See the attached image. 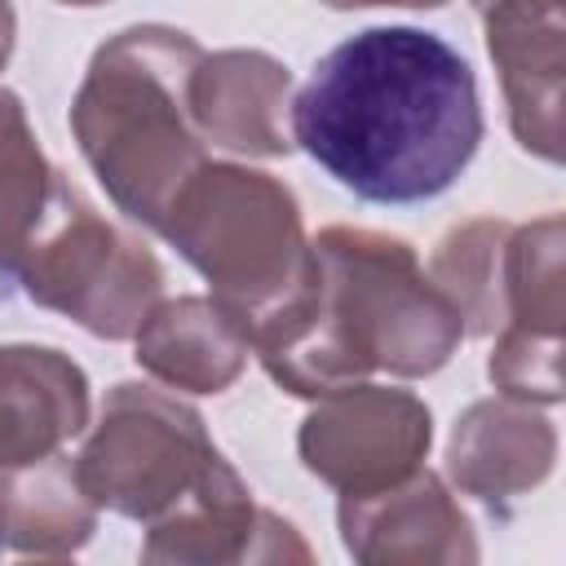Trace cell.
<instances>
[{"mask_svg": "<svg viewBox=\"0 0 566 566\" xmlns=\"http://www.w3.org/2000/svg\"><path fill=\"white\" fill-rule=\"evenodd\" d=\"M473 66L420 27H367L318 57L292 102V146L367 203H424L482 146Z\"/></svg>", "mask_w": 566, "mask_h": 566, "instance_id": "1", "label": "cell"}, {"mask_svg": "<svg viewBox=\"0 0 566 566\" xmlns=\"http://www.w3.org/2000/svg\"><path fill=\"white\" fill-rule=\"evenodd\" d=\"M460 340V314L420 270L416 248L367 226H323L301 287L248 327L265 376L292 398H323L371 371L433 376Z\"/></svg>", "mask_w": 566, "mask_h": 566, "instance_id": "2", "label": "cell"}, {"mask_svg": "<svg viewBox=\"0 0 566 566\" xmlns=\"http://www.w3.org/2000/svg\"><path fill=\"white\" fill-rule=\"evenodd\" d=\"M203 49L190 31L137 22L115 31L71 97V133L111 203L159 234L177 190L208 164L190 115V75Z\"/></svg>", "mask_w": 566, "mask_h": 566, "instance_id": "3", "label": "cell"}, {"mask_svg": "<svg viewBox=\"0 0 566 566\" xmlns=\"http://www.w3.org/2000/svg\"><path fill=\"white\" fill-rule=\"evenodd\" d=\"M159 234L208 279L212 301L252 327L310 270L301 203L287 181L248 164H203L172 199Z\"/></svg>", "mask_w": 566, "mask_h": 566, "instance_id": "4", "label": "cell"}, {"mask_svg": "<svg viewBox=\"0 0 566 566\" xmlns=\"http://www.w3.org/2000/svg\"><path fill=\"white\" fill-rule=\"evenodd\" d=\"M9 274L27 301L102 340H133L146 310L164 296L159 256L133 230L106 221L66 177H57L53 203Z\"/></svg>", "mask_w": 566, "mask_h": 566, "instance_id": "5", "label": "cell"}, {"mask_svg": "<svg viewBox=\"0 0 566 566\" xmlns=\"http://www.w3.org/2000/svg\"><path fill=\"white\" fill-rule=\"evenodd\" d=\"M203 416L168 389L119 380L106 389L75 469L97 509L150 522L172 509L217 460Z\"/></svg>", "mask_w": 566, "mask_h": 566, "instance_id": "6", "label": "cell"}, {"mask_svg": "<svg viewBox=\"0 0 566 566\" xmlns=\"http://www.w3.org/2000/svg\"><path fill=\"white\" fill-rule=\"evenodd\" d=\"M433 447V411L411 389L345 385L314 398L296 429L301 464L336 495H371L411 478Z\"/></svg>", "mask_w": 566, "mask_h": 566, "instance_id": "7", "label": "cell"}, {"mask_svg": "<svg viewBox=\"0 0 566 566\" xmlns=\"http://www.w3.org/2000/svg\"><path fill=\"white\" fill-rule=\"evenodd\" d=\"M142 562L155 566H226V562H310V544L292 522L261 509L226 455L159 517L146 522Z\"/></svg>", "mask_w": 566, "mask_h": 566, "instance_id": "8", "label": "cell"}, {"mask_svg": "<svg viewBox=\"0 0 566 566\" xmlns=\"http://www.w3.org/2000/svg\"><path fill=\"white\" fill-rule=\"evenodd\" d=\"M478 13L486 22V53L495 62L517 146L544 164H562V106H566L562 0H491Z\"/></svg>", "mask_w": 566, "mask_h": 566, "instance_id": "9", "label": "cell"}, {"mask_svg": "<svg viewBox=\"0 0 566 566\" xmlns=\"http://www.w3.org/2000/svg\"><path fill=\"white\" fill-rule=\"evenodd\" d=\"M340 544L363 566H469L478 562V535L451 486L433 469L371 491L340 495L336 504Z\"/></svg>", "mask_w": 566, "mask_h": 566, "instance_id": "10", "label": "cell"}, {"mask_svg": "<svg viewBox=\"0 0 566 566\" xmlns=\"http://www.w3.org/2000/svg\"><path fill=\"white\" fill-rule=\"evenodd\" d=\"M292 71L261 49L203 53L190 75V115L203 142L230 155L279 159L292 150L287 133Z\"/></svg>", "mask_w": 566, "mask_h": 566, "instance_id": "11", "label": "cell"}, {"mask_svg": "<svg viewBox=\"0 0 566 566\" xmlns=\"http://www.w3.org/2000/svg\"><path fill=\"white\" fill-rule=\"evenodd\" d=\"M557 464V429L535 402L517 398H478L460 411L447 438V478L482 500L509 504L539 482H548Z\"/></svg>", "mask_w": 566, "mask_h": 566, "instance_id": "12", "label": "cell"}, {"mask_svg": "<svg viewBox=\"0 0 566 566\" xmlns=\"http://www.w3.org/2000/svg\"><path fill=\"white\" fill-rule=\"evenodd\" d=\"M88 429V376L53 349L0 345V464H27L62 451Z\"/></svg>", "mask_w": 566, "mask_h": 566, "instance_id": "13", "label": "cell"}, {"mask_svg": "<svg viewBox=\"0 0 566 566\" xmlns=\"http://www.w3.org/2000/svg\"><path fill=\"white\" fill-rule=\"evenodd\" d=\"M248 327L212 296H159L133 332V358L146 376L181 394H221L248 367Z\"/></svg>", "mask_w": 566, "mask_h": 566, "instance_id": "14", "label": "cell"}, {"mask_svg": "<svg viewBox=\"0 0 566 566\" xmlns=\"http://www.w3.org/2000/svg\"><path fill=\"white\" fill-rule=\"evenodd\" d=\"M0 531L22 557H71L97 531V504L88 500L71 455L53 451L27 464H0Z\"/></svg>", "mask_w": 566, "mask_h": 566, "instance_id": "15", "label": "cell"}, {"mask_svg": "<svg viewBox=\"0 0 566 566\" xmlns=\"http://www.w3.org/2000/svg\"><path fill=\"white\" fill-rule=\"evenodd\" d=\"M513 221L473 217L447 230L429 256V279L455 305L464 336H495L504 327V248Z\"/></svg>", "mask_w": 566, "mask_h": 566, "instance_id": "16", "label": "cell"}, {"mask_svg": "<svg viewBox=\"0 0 566 566\" xmlns=\"http://www.w3.org/2000/svg\"><path fill=\"white\" fill-rule=\"evenodd\" d=\"M57 177L62 172L40 150L22 97L0 84V270L4 274L31 243L35 226L44 221Z\"/></svg>", "mask_w": 566, "mask_h": 566, "instance_id": "17", "label": "cell"}, {"mask_svg": "<svg viewBox=\"0 0 566 566\" xmlns=\"http://www.w3.org/2000/svg\"><path fill=\"white\" fill-rule=\"evenodd\" d=\"M566 323V221L562 212L509 230L504 248V327L562 336Z\"/></svg>", "mask_w": 566, "mask_h": 566, "instance_id": "18", "label": "cell"}, {"mask_svg": "<svg viewBox=\"0 0 566 566\" xmlns=\"http://www.w3.org/2000/svg\"><path fill=\"white\" fill-rule=\"evenodd\" d=\"M486 376L504 398L553 407L562 402V336L526 332V327H500L495 349L486 358Z\"/></svg>", "mask_w": 566, "mask_h": 566, "instance_id": "19", "label": "cell"}, {"mask_svg": "<svg viewBox=\"0 0 566 566\" xmlns=\"http://www.w3.org/2000/svg\"><path fill=\"white\" fill-rule=\"evenodd\" d=\"M327 9H442L447 0H318Z\"/></svg>", "mask_w": 566, "mask_h": 566, "instance_id": "20", "label": "cell"}, {"mask_svg": "<svg viewBox=\"0 0 566 566\" xmlns=\"http://www.w3.org/2000/svg\"><path fill=\"white\" fill-rule=\"evenodd\" d=\"M13 40H18V13H13L9 0H0V71H4L9 57H13Z\"/></svg>", "mask_w": 566, "mask_h": 566, "instance_id": "21", "label": "cell"}, {"mask_svg": "<svg viewBox=\"0 0 566 566\" xmlns=\"http://www.w3.org/2000/svg\"><path fill=\"white\" fill-rule=\"evenodd\" d=\"M57 4H71V9H97V4H111V0H57Z\"/></svg>", "mask_w": 566, "mask_h": 566, "instance_id": "22", "label": "cell"}, {"mask_svg": "<svg viewBox=\"0 0 566 566\" xmlns=\"http://www.w3.org/2000/svg\"><path fill=\"white\" fill-rule=\"evenodd\" d=\"M486 4H491V0H473V9H486Z\"/></svg>", "mask_w": 566, "mask_h": 566, "instance_id": "23", "label": "cell"}, {"mask_svg": "<svg viewBox=\"0 0 566 566\" xmlns=\"http://www.w3.org/2000/svg\"><path fill=\"white\" fill-rule=\"evenodd\" d=\"M0 548H4V531H0Z\"/></svg>", "mask_w": 566, "mask_h": 566, "instance_id": "24", "label": "cell"}]
</instances>
